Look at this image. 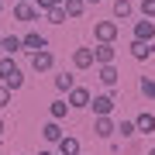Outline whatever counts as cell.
Segmentation results:
<instances>
[{"instance_id":"cell-1","label":"cell","mask_w":155,"mask_h":155,"mask_svg":"<svg viewBox=\"0 0 155 155\" xmlns=\"http://www.w3.org/2000/svg\"><path fill=\"white\" fill-rule=\"evenodd\" d=\"M117 86H110L107 93H100V97H93L90 100V110H93V117H100V114H114V104H117Z\"/></svg>"},{"instance_id":"cell-2","label":"cell","mask_w":155,"mask_h":155,"mask_svg":"<svg viewBox=\"0 0 155 155\" xmlns=\"http://www.w3.org/2000/svg\"><path fill=\"white\" fill-rule=\"evenodd\" d=\"M41 17V11L35 7V0H14V21H24V24H35Z\"/></svg>"},{"instance_id":"cell-3","label":"cell","mask_w":155,"mask_h":155,"mask_svg":"<svg viewBox=\"0 0 155 155\" xmlns=\"http://www.w3.org/2000/svg\"><path fill=\"white\" fill-rule=\"evenodd\" d=\"M66 100H69V107H72V110H86L93 97H90V90H86V86H79V83H76V86L66 93Z\"/></svg>"},{"instance_id":"cell-4","label":"cell","mask_w":155,"mask_h":155,"mask_svg":"<svg viewBox=\"0 0 155 155\" xmlns=\"http://www.w3.org/2000/svg\"><path fill=\"white\" fill-rule=\"evenodd\" d=\"M117 31H121L117 21H97L93 24V38L97 41H117Z\"/></svg>"},{"instance_id":"cell-5","label":"cell","mask_w":155,"mask_h":155,"mask_svg":"<svg viewBox=\"0 0 155 155\" xmlns=\"http://www.w3.org/2000/svg\"><path fill=\"white\" fill-rule=\"evenodd\" d=\"M93 69H97V79H100L107 90L121 83V72H117V66H114V62H104V66H93Z\"/></svg>"},{"instance_id":"cell-6","label":"cell","mask_w":155,"mask_h":155,"mask_svg":"<svg viewBox=\"0 0 155 155\" xmlns=\"http://www.w3.org/2000/svg\"><path fill=\"white\" fill-rule=\"evenodd\" d=\"M127 52H131V59H134V62H145V59H152V55H155V41H138V38H131Z\"/></svg>"},{"instance_id":"cell-7","label":"cell","mask_w":155,"mask_h":155,"mask_svg":"<svg viewBox=\"0 0 155 155\" xmlns=\"http://www.w3.org/2000/svg\"><path fill=\"white\" fill-rule=\"evenodd\" d=\"M52 66H55V55H52L48 48L31 52V69H35V72H52Z\"/></svg>"},{"instance_id":"cell-8","label":"cell","mask_w":155,"mask_h":155,"mask_svg":"<svg viewBox=\"0 0 155 155\" xmlns=\"http://www.w3.org/2000/svg\"><path fill=\"white\" fill-rule=\"evenodd\" d=\"M114 59H117L114 41H97V48H93V66H104V62H114Z\"/></svg>"},{"instance_id":"cell-9","label":"cell","mask_w":155,"mask_h":155,"mask_svg":"<svg viewBox=\"0 0 155 155\" xmlns=\"http://www.w3.org/2000/svg\"><path fill=\"white\" fill-rule=\"evenodd\" d=\"M114 121H110V114H100V117H93V134L97 138H114Z\"/></svg>"},{"instance_id":"cell-10","label":"cell","mask_w":155,"mask_h":155,"mask_svg":"<svg viewBox=\"0 0 155 155\" xmlns=\"http://www.w3.org/2000/svg\"><path fill=\"white\" fill-rule=\"evenodd\" d=\"M21 48L24 52H38V48H48V38L38 31H28V35H21Z\"/></svg>"},{"instance_id":"cell-11","label":"cell","mask_w":155,"mask_h":155,"mask_svg":"<svg viewBox=\"0 0 155 155\" xmlns=\"http://www.w3.org/2000/svg\"><path fill=\"white\" fill-rule=\"evenodd\" d=\"M134 38H138V41H155V21H152V17L134 21Z\"/></svg>"},{"instance_id":"cell-12","label":"cell","mask_w":155,"mask_h":155,"mask_svg":"<svg viewBox=\"0 0 155 155\" xmlns=\"http://www.w3.org/2000/svg\"><path fill=\"white\" fill-rule=\"evenodd\" d=\"M72 66L76 69H93V48H90V45H79V48L72 52Z\"/></svg>"},{"instance_id":"cell-13","label":"cell","mask_w":155,"mask_h":155,"mask_svg":"<svg viewBox=\"0 0 155 155\" xmlns=\"http://www.w3.org/2000/svg\"><path fill=\"white\" fill-rule=\"evenodd\" d=\"M55 145H59V155H79V152H83L79 138H72V134H62V138H59Z\"/></svg>"},{"instance_id":"cell-14","label":"cell","mask_w":155,"mask_h":155,"mask_svg":"<svg viewBox=\"0 0 155 155\" xmlns=\"http://www.w3.org/2000/svg\"><path fill=\"white\" fill-rule=\"evenodd\" d=\"M134 127H138V134H155V114L141 110L138 117H134Z\"/></svg>"},{"instance_id":"cell-15","label":"cell","mask_w":155,"mask_h":155,"mask_svg":"<svg viewBox=\"0 0 155 155\" xmlns=\"http://www.w3.org/2000/svg\"><path fill=\"white\" fill-rule=\"evenodd\" d=\"M17 72H21V66H17L11 55H0V83H7V79L17 76Z\"/></svg>"},{"instance_id":"cell-16","label":"cell","mask_w":155,"mask_h":155,"mask_svg":"<svg viewBox=\"0 0 155 155\" xmlns=\"http://www.w3.org/2000/svg\"><path fill=\"white\" fill-rule=\"evenodd\" d=\"M131 17H134L131 0H114V21H131Z\"/></svg>"},{"instance_id":"cell-17","label":"cell","mask_w":155,"mask_h":155,"mask_svg":"<svg viewBox=\"0 0 155 155\" xmlns=\"http://www.w3.org/2000/svg\"><path fill=\"white\" fill-rule=\"evenodd\" d=\"M62 7H66V17H69V21H76V17H83L86 14V0H62Z\"/></svg>"},{"instance_id":"cell-18","label":"cell","mask_w":155,"mask_h":155,"mask_svg":"<svg viewBox=\"0 0 155 155\" xmlns=\"http://www.w3.org/2000/svg\"><path fill=\"white\" fill-rule=\"evenodd\" d=\"M69 110H72V107H69V100L62 97V100H55V104L48 107V117H52V121H66V117H69Z\"/></svg>"},{"instance_id":"cell-19","label":"cell","mask_w":155,"mask_h":155,"mask_svg":"<svg viewBox=\"0 0 155 155\" xmlns=\"http://www.w3.org/2000/svg\"><path fill=\"white\" fill-rule=\"evenodd\" d=\"M41 138L48 141V145H55V141L62 138V121H48V124L41 127Z\"/></svg>"},{"instance_id":"cell-20","label":"cell","mask_w":155,"mask_h":155,"mask_svg":"<svg viewBox=\"0 0 155 155\" xmlns=\"http://www.w3.org/2000/svg\"><path fill=\"white\" fill-rule=\"evenodd\" d=\"M0 48H4V55H17V52H24V48H21V35H4Z\"/></svg>"},{"instance_id":"cell-21","label":"cell","mask_w":155,"mask_h":155,"mask_svg":"<svg viewBox=\"0 0 155 155\" xmlns=\"http://www.w3.org/2000/svg\"><path fill=\"white\" fill-rule=\"evenodd\" d=\"M45 17H48V24H66V21H69V17H66V7H62V4L48 7V11H45Z\"/></svg>"},{"instance_id":"cell-22","label":"cell","mask_w":155,"mask_h":155,"mask_svg":"<svg viewBox=\"0 0 155 155\" xmlns=\"http://www.w3.org/2000/svg\"><path fill=\"white\" fill-rule=\"evenodd\" d=\"M72 86H76V76H72V72H59L55 76V90L59 93H69Z\"/></svg>"},{"instance_id":"cell-23","label":"cell","mask_w":155,"mask_h":155,"mask_svg":"<svg viewBox=\"0 0 155 155\" xmlns=\"http://www.w3.org/2000/svg\"><path fill=\"white\" fill-rule=\"evenodd\" d=\"M114 134H121V141H131L134 134H138V127H134V121H121L114 127Z\"/></svg>"},{"instance_id":"cell-24","label":"cell","mask_w":155,"mask_h":155,"mask_svg":"<svg viewBox=\"0 0 155 155\" xmlns=\"http://www.w3.org/2000/svg\"><path fill=\"white\" fill-rule=\"evenodd\" d=\"M138 90H141V97H145V100H155V76H141Z\"/></svg>"},{"instance_id":"cell-25","label":"cell","mask_w":155,"mask_h":155,"mask_svg":"<svg viewBox=\"0 0 155 155\" xmlns=\"http://www.w3.org/2000/svg\"><path fill=\"white\" fill-rule=\"evenodd\" d=\"M138 14H141V17H152V21H155V0H141V4H138Z\"/></svg>"},{"instance_id":"cell-26","label":"cell","mask_w":155,"mask_h":155,"mask_svg":"<svg viewBox=\"0 0 155 155\" xmlns=\"http://www.w3.org/2000/svg\"><path fill=\"white\" fill-rule=\"evenodd\" d=\"M4 107H11V86L0 83V110H4Z\"/></svg>"},{"instance_id":"cell-27","label":"cell","mask_w":155,"mask_h":155,"mask_svg":"<svg viewBox=\"0 0 155 155\" xmlns=\"http://www.w3.org/2000/svg\"><path fill=\"white\" fill-rule=\"evenodd\" d=\"M55 4H62V0H35V7H38V11L45 14V11H48V7H55Z\"/></svg>"},{"instance_id":"cell-28","label":"cell","mask_w":155,"mask_h":155,"mask_svg":"<svg viewBox=\"0 0 155 155\" xmlns=\"http://www.w3.org/2000/svg\"><path fill=\"white\" fill-rule=\"evenodd\" d=\"M7 131V121H4V117H0V134H4Z\"/></svg>"},{"instance_id":"cell-29","label":"cell","mask_w":155,"mask_h":155,"mask_svg":"<svg viewBox=\"0 0 155 155\" xmlns=\"http://www.w3.org/2000/svg\"><path fill=\"white\" fill-rule=\"evenodd\" d=\"M38 155H55V152H52V148H41V152H38Z\"/></svg>"},{"instance_id":"cell-30","label":"cell","mask_w":155,"mask_h":155,"mask_svg":"<svg viewBox=\"0 0 155 155\" xmlns=\"http://www.w3.org/2000/svg\"><path fill=\"white\" fill-rule=\"evenodd\" d=\"M0 41H4V35H0ZM0 55H4V48H0Z\"/></svg>"},{"instance_id":"cell-31","label":"cell","mask_w":155,"mask_h":155,"mask_svg":"<svg viewBox=\"0 0 155 155\" xmlns=\"http://www.w3.org/2000/svg\"><path fill=\"white\" fill-rule=\"evenodd\" d=\"M0 14H4V0H0Z\"/></svg>"},{"instance_id":"cell-32","label":"cell","mask_w":155,"mask_h":155,"mask_svg":"<svg viewBox=\"0 0 155 155\" xmlns=\"http://www.w3.org/2000/svg\"><path fill=\"white\" fill-rule=\"evenodd\" d=\"M86 4H100V0H86Z\"/></svg>"},{"instance_id":"cell-33","label":"cell","mask_w":155,"mask_h":155,"mask_svg":"<svg viewBox=\"0 0 155 155\" xmlns=\"http://www.w3.org/2000/svg\"><path fill=\"white\" fill-rule=\"evenodd\" d=\"M148 155H155V148H148Z\"/></svg>"},{"instance_id":"cell-34","label":"cell","mask_w":155,"mask_h":155,"mask_svg":"<svg viewBox=\"0 0 155 155\" xmlns=\"http://www.w3.org/2000/svg\"><path fill=\"white\" fill-rule=\"evenodd\" d=\"M0 141H4V134H0Z\"/></svg>"},{"instance_id":"cell-35","label":"cell","mask_w":155,"mask_h":155,"mask_svg":"<svg viewBox=\"0 0 155 155\" xmlns=\"http://www.w3.org/2000/svg\"><path fill=\"white\" fill-rule=\"evenodd\" d=\"M79 155H83V152H79Z\"/></svg>"}]
</instances>
